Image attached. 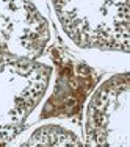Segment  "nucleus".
<instances>
[{"instance_id": "nucleus-1", "label": "nucleus", "mask_w": 130, "mask_h": 147, "mask_svg": "<svg viewBox=\"0 0 130 147\" xmlns=\"http://www.w3.org/2000/svg\"><path fill=\"white\" fill-rule=\"evenodd\" d=\"M24 146H80L75 135L58 125H45L38 128Z\"/></svg>"}]
</instances>
